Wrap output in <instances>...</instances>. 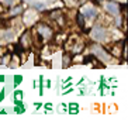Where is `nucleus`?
<instances>
[{"mask_svg":"<svg viewBox=\"0 0 128 120\" xmlns=\"http://www.w3.org/2000/svg\"><path fill=\"white\" fill-rule=\"evenodd\" d=\"M104 9H106V11L111 16H118L120 11H121V6L118 3H116V2H107V3L104 4Z\"/></svg>","mask_w":128,"mask_h":120,"instance_id":"4","label":"nucleus"},{"mask_svg":"<svg viewBox=\"0 0 128 120\" xmlns=\"http://www.w3.org/2000/svg\"><path fill=\"white\" fill-rule=\"evenodd\" d=\"M18 44H20V47H21L23 49H28L31 45H32V37H31V34L28 33V31H26V33L21 35Z\"/></svg>","mask_w":128,"mask_h":120,"instance_id":"7","label":"nucleus"},{"mask_svg":"<svg viewBox=\"0 0 128 120\" xmlns=\"http://www.w3.org/2000/svg\"><path fill=\"white\" fill-rule=\"evenodd\" d=\"M111 52H113L114 56H118V58H120L121 55H124V56H125V52H127V51H125V42H124V41H121L120 44L117 42V44L113 47Z\"/></svg>","mask_w":128,"mask_h":120,"instance_id":"8","label":"nucleus"},{"mask_svg":"<svg viewBox=\"0 0 128 120\" xmlns=\"http://www.w3.org/2000/svg\"><path fill=\"white\" fill-rule=\"evenodd\" d=\"M24 24L26 26H32L34 23H37L38 20V13L35 10H32V9H30V10H27L26 13H24Z\"/></svg>","mask_w":128,"mask_h":120,"instance_id":"3","label":"nucleus"},{"mask_svg":"<svg viewBox=\"0 0 128 120\" xmlns=\"http://www.w3.org/2000/svg\"><path fill=\"white\" fill-rule=\"evenodd\" d=\"M3 37L6 38V40H13V33L12 31H6V33L3 34Z\"/></svg>","mask_w":128,"mask_h":120,"instance_id":"15","label":"nucleus"},{"mask_svg":"<svg viewBox=\"0 0 128 120\" xmlns=\"http://www.w3.org/2000/svg\"><path fill=\"white\" fill-rule=\"evenodd\" d=\"M37 34L42 40H51L54 37V30L51 28V26H48L45 23H40L37 26Z\"/></svg>","mask_w":128,"mask_h":120,"instance_id":"1","label":"nucleus"},{"mask_svg":"<svg viewBox=\"0 0 128 120\" xmlns=\"http://www.w3.org/2000/svg\"><path fill=\"white\" fill-rule=\"evenodd\" d=\"M4 93H6V90H4V89L0 90V102H2V100L4 99Z\"/></svg>","mask_w":128,"mask_h":120,"instance_id":"18","label":"nucleus"},{"mask_svg":"<svg viewBox=\"0 0 128 120\" xmlns=\"http://www.w3.org/2000/svg\"><path fill=\"white\" fill-rule=\"evenodd\" d=\"M3 81H4V76H3V75H0V82H3Z\"/></svg>","mask_w":128,"mask_h":120,"instance_id":"22","label":"nucleus"},{"mask_svg":"<svg viewBox=\"0 0 128 120\" xmlns=\"http://www.w3.org/2000/svg\"><path fill=\"white\" fill-rule=\"evenodd\" d=\"M34 7H35V10H42V9H44V4H42V3H37V4H34Z\"/></svg>","mask_w":128,"mask_h":120,"instance_id":"17","label":"nucleus"},{"mask_svg":"<svg viewBox=\"0 0 128 120\" xmlns=\"http://www.w3.org/2000/svg\"><path fill=\"white\" fill-rule=\"evenodd\" d=\"M76 21H78V24H79L80 28H84L86 23H84V17L82 16V13H78V16H76Z\"/></svg>","mask_w":128,"mask_h":120,"instance_id":"10","label":"nucleus"},{"mask_svg":"<svg viewBox=\"0 0 128 120\" xmlns=\"http://www.w3.org/2000/svg\"><path fill=\"white\" fill-rule=\"evenodd\" d=\"M23 6L21 4H18V6H14V7H12V10H10V14L12 16H18V14H21L23 13Z\"/></svg>","mask_w":128,"mask_h":120,"instance_id":"9","label":"nucleus"},{"mask_svg":"<svg viewBox=\"0 0 128 120\" xmlns=\"http://www.w3.org/2000/svg\"><path fill=\"white\" fill-rule=\"evenodd\" d=\"M46 88H49V89H51V81H46Z\"/></svg>","mask_w":128,"mask_h":120,"instance_id":"21","label":"nucleus"},{"mask_svg":"<svg viewBox=\"0 0 128 120\" xmlns=\"http://www.w3.org/2000/svg\"><path fill=\"white\" fill-rule=\"evenodd\" d=\"M0 3L4 4V6H12L14 3V0H0Z\"/></svg>","mask_w":128,"mask_h":120,"instance_id":"16","label":"nucleus"},{"mask_svg":"<svg viewBox=\"0 0 128 120\" xmlns=\"http://www.w3.org/2000/svg\"><path fill=\"white\" fill-rule=\"evenodd\" d=\"M82 16L84 19H89V20H93L96 19V16H97V10L96 7H92V6H83L82 10H80Z\"/></svg>","mask_w":128,"mask_h":120,"instance_id":"6","label":"nucleus"},{"mask_svg":"<svg viewBox=\"0 0 128 120\" xmlns=\"http://www.w3.org/2000/svg\"><path fill=\"white\" fill-rule=\"evenodd\" d=\"M92 51H93V54L96 56H98L100 59H103V61H108L110 59V54L108 52H106V49L104 48H102L100 45H92Z\"/></svg>","mask_w":128,"mask_h":120,"instance_id":"5","label":"nucleus"},{"mask_svg":"<svg viewBox=\"0 0 128 120\" xmlns=\"http://www.w3.org/2000/svg\"><path fill=\"white\" fill-rule=\"evenodd\" d=\"M83 0H64V3L69 7H73V6H79Z\"/></svg>","mask_w":128,"mask_h":120,"instance_id":"11","label":"nucleus"},{"mask_svg":"<svg viewBox=\"0 0 128 120\" xmlns=\"http://www.w3.org/2000/svg\"><path fill=\"white\" fill-rule=\"evenodd\" d=\"M90 37L93 38L94 41H103V40H106V37H107V30L103 28V27H100V26H96V27L92 28Z\"/></svg>","mask_w":128,"mask_h":120,"instance_id":"2","label":"nucleus"},{"mask_svg":"<svg viewBox=\"0 0 128 120\" xmlns=\"http://www.w3.org/2000/svg\"><path fill=\"white\" fill-rule=\"evenodd\" d=\"M23 99V92L21 90H16L14 92V100H21Z\"/></svg>","mask_w":128,"mask_h":120,"instance_id":"14","label":"nucleus"},{"mask_svg":"<svg viewBox=\"0 0 128 120\" xmlns=\"http://www.w3.org/2000/svg\"><path fill=\"white\" fill-rule=\"evenodd\" d=\"M45 109L46 110H51V109H52V105H51V103H45Z\"/></svg>","mask_w":128,"mask_h":120,"instance_id":"20","label":"nucleus"},{"mask_svg":"<svg viewBox=\"0 0 128 120\" xmlns=\"http://www.w3.org/2000/svg\"><path fill=\"white\" fill-rule=\"evenodd\" d=\"M60 16H62V10H54V11H51V13H49V17H51L52 20L60 19Z\"/></svg>","mask_w":128,"mask_h":120,"instance_id":"12","label":"nucleus"},{"mask_svg":"<svg viewBox=\"0 0 128 120\" xmlns=\"http://www.w3.org/2000/svg\"><path fill=\"white\" fill-rule=\"evenodd\" d=\"M21 82H23V76L21 75H16L14 76V86H18Z\"/></svg>","mask_w":128,"mask_h":120,"instance_id":"13","label":"nucleus"},{"mask_svg":"<svg viewBox=\"0 0 128 120\" xmlns=\"http://www.w3.org/2000/svg\"><path fill=\"white\" fill-rule=\"evenodd\" d=\"M69 107H70V109H78V107H79V105H78V103H70V105H69Z\"/></svg>","mask_w":128,"mask_h":120,"instance_id":"19","label":"nucleus"},{"mask_svg":"<svg viewBox=\"0 0 128 120\" xmlns=\"http://www.w3.org/2000/svg\"><path fill=\"white\" fill-rule=\"evenodd\" d=\"M93 2H94V3H102L103 0H93Z\"/></svg>","mask_w":128,"mask_h":120,"instance_id":"23","label":"nucleus"},{"mask_svg":"<svg viewBox=\"0 0 128 120\" xmlns=\"http://www.w3.org/2000/svg\"><path fill=\"white\" fill-rule=\"evenodd\" d=\"M3 13V7H2V4H0V14Z\"/></svg>","mask_w":128,"mask_h":120,"instance_id":"24","label":"nucleus"}]
</instances>
